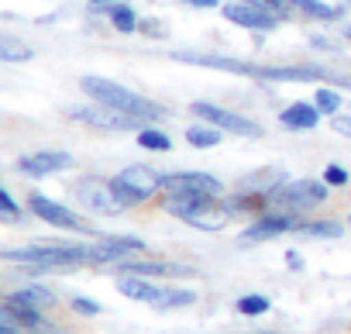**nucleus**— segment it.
Instances as JSON below:
<instances>
[{
	"label": "nucleus",
	"mask_w": 351,
	"mask_h": 334,
	"mask_svg": "<svg viewBox=\"0 0 351 334\" xmlns=\"http://www.w3.org/2000/svg\"><path fill=\"white\" fill-rule=\"evenodd\" d=\"M172 59L190 62V66H204V69H224V73H238V76H255L265 83H330V86H348L351 90V76L317 66V62H303V66H255V62H241L231 56H204V52H176Z\"/></svg>",
	"instance_id": "1"
},
{
	"label": "nucleus",
	"mask_w": 351,
	"mask_h": 334,
	"mask_svg": "<svg viewBox=\"0 0 351 334\" xmlns=\"http://www.w3.org/2000/svg\"><path fill=\"white\" fill-rule=\"evenodd\" d=\"M0 259L8 265H25L28 276L66 272V269L93 265V241H35L25 248H4Z\"/></svg>",
	"instance_id": "2"
},
{
	"label": "nucleus",
	"mask_w": 351,
	"mask_h": 334,
	"mask_svg": "<svg viewBox=\"0 0 351 334\" xmlns=\"http://www.w3.org/2000/svg\"><path fill=\"white\" fill-rule=\"evenodd\" d=\"M80 86H83V93H86L90 100L107 104V107H114V110H121V114H131V117H138V121H145V124H158V121L169 117V107H162L158 100H152V97H145V93H138V90L117 83V80L86 73V76L80 80Z\"/></svg>",
	"instance_id": "3"
},
{
	"label": "nucleus",
	"mask_w": 351,
	"mask_h": 334,
	"mask_svg": "<svg viewBox=\"0 0 351 334\" xmlns=\"http://www.w3.org/2000/svg\"><path fill=\"white\" fill-rule=\"evenodd\" d=\"M158 207L183 221L197 231H224L228 221L234 217L224 204V197H210V193H162L158 197Z\"/></svg>",
	"instance_id": "4"
},
{
	"label": "nucleus",
	"mask_w": 351,
	"mask_h": 334,
	"mask_svg": "<svg viewBox=\"0 0 351 334\" xmlns=\"http://www.w3.org/2000/svg\"><path fill=\"white\" fill-rule=\"evenodd\" d=\"M162 176L155 165H124L121 173L110 176V187H114V197L121 200L124 211H138V207H148V204H158L162 197Z\"/></svg>",
	"instance_id": "5"
},
{
	"label": "nucleus",
	"mask_w": 351,
	"mask_h": 334,
	"mask_svg": "<svg viewBox=\"0 0 351 334\" xmlns=\"http://www.w3.org/2000/svg\"><path fill=\"white\" fill-rule=\"evenodd\" d=\"M327 200H330V187L324 180L303 176V180H286L282 187H276L265 197V211H286V214L310 217V211L324 207Z\"/></svg>",
	"instance_id": "6"
},
{
	"label": "nucleus",
	"mask_w": 351,
	"mask_h": 334,
	"mask_svg": "<svg viewBox=\"0 0 351 334\" xmlns=\"http://www.w3.org/2000/svg\"><path fill=\"white\" fill-rule=\"evenodd\" d=\"M73 200H76V207H83L86 214H97V217L124 214V207H121V200L114 197V187H110L107 176H93V173L80 176V180L73 183Z\"/></svg>",
	"instance_id": "7"
},
{
	"label": "nucleus",
	"mask_w": 351,
	"mask_h": 334,
	"mask_svg": "<svg viewBox=\"0 0 351 334\" xmlns=\"http://www.w3.org/2000/svg\"><path fill=\"white\" fill-rule=\"evenodd\" d=\"M190 114L197 121H207L214 128H221L224 134H238V138H262L265 128L258 121H252L248 114H238L231 107H221V104H210V100H193L190 104Z\"/></svg>",
	"instance_id": "8"
},
{
	"label": "nucleus",
	"mask_w": 351,
	"mask_h": 334,
	"mask_svg": "<svg viewBox=\"0 0 351 334\" xmlns=\"http://www.w3.org/2000/svg\"><path fill=\"white\" fill-rule=\"evenodd\" d=\"M25 211L32 214V217H38L42 224H52V228H59V231H73V235H93V238H100L73 207H66V204H59V200H52V197H45V193H28V204H25Z\"/></svg>",
	"instance_id": "9"
},
{
	"label": "nucleus",
	"mask_w": 351,
	"mask_h": 334,
	"mask_svg": "<svg viewBox=\"0 0 351 334\" xmlns=\"http://www.w3.org/2000/svg\"><path fill=\"white\" fill-rule=\"evenodd\" d=\"M221 18L245 28V32H276V25H282L286 18L258 0H224L221 4Z\"/></svg>",
	"instance_id": "10"
},
{
	"label": "nucleus",
	"mask_w": 351,
	"mask_h": 334,
	"mask_svg": "<svg viewBox=\"0 0 351 334\" xmlns=\"http://www.w3.org/2000/svg\"><path fill=\"white\" fill-rule=\"evenodd\" d=\"M69 117L93 128V131H114V134H121V131L138 134V128H145V121H138L131 114H121V110H114L107 104H97V100H90L83 107H69Z\"/></svg>",
	"instance_id": "11"
},
{
	"label": "nucleus",
	"mask_w": 351,
	"mask_h": 334,
	"mask_svg": "<svg viewBox=\"0 0 351 334\" xmlns=\"http://www.w3.org/2000/svg\"><path fill=\"white\" fill-rule=\"evenodd\" d=\"M300 221H303L300 214H286V211H262V214H255V217L248 221V228L238 235V241H241V245L276 241V238H282V235H293Z\"/></svg>",
	"instance_id": "12"
},
{
	"label": "nucleus",
	"mask_w": 351,
	"mask_h": 334,
	"mask_svg": "<svg viewBox=\"0 0 351 334\" xmlns=\"http://www.w3.org/2000/svg\"><path fill=\"white\" fill-rule=\"evenodd\" d=\"M0 313L11 317L14 324H21L25 334H42V331L52 327V324H49V310H42L38 303H32L21 289L4 293V300H0Z\"/></svg>",
	"instance_id": "13"
},
{
	"label": "nucleus",
	"mask_w": 351,
	"mask_h": 334,
	"mask_svg": "<svg viewBox=\"0 0 351 334\" xmlns=\"http://www.w3.org/2000/svg\"><path fill=\"white\" fill-rule=\"evenodd\" d=\"M14 169L28 180H49L56 173H66L73 169V155L62 152V148H42V152H28L14 162Z\"/></svg>",
	"instance_id": "14"
},
{
	"label": "nucleus",
	"mask_w": 351,
	"mask_h": 334,
	"mask_svg": "<svg viewBox=\"0 0 351 334\" xmlns=\"http://www.w3.org/2000/svg\"><path fill=\"white\" fill-rule=\"evenodd\" d=\"M162 193H210L224 197V183L204 169H176L162 176Z\"/></svg>",
	"instance_id": "15"
},
{
	"label": "nucleus",
	"mask_w": 351,
	"mask_h": 334,
	"mask_svg": "<svg viewBox=\"0 0 351 334\" xmlns=\"http://www.w3.org/2000/svg\"><path fill=\"white\" fill-rule=\"evenodd\" d=\"M117 276H148V279H172V276H193V265H180V262H169V259H141L131 255L124 262L114 265Z\"/></svg>",
	"instance_id": "16"
},
{
	"label": "nucleus",
	"mask_w": 351,
	"mask_h": 334,
	"mask_svg": "<svg viewBox=\"0 0 351 334\" xmlns=\"http://www.w3.org/2000/svg\"><path fill=\"white\" fill-rule=\"evenodd\" d=\"M258 4L279 11L282 18L300 14V18H310V21H327V25L344 18V8L341 4H324V0H258Z\"/></svg>",
	"instance_id": "17"
},
{
	"label": "nucleus",
	"mask_w": 351,
	"mask_h": 334,
	"mask_svg": "<svg viewBox=\"0 0 351 334\" xmlns=\"http://www.w3.org/2000/svg\"><path fill=\"white\" fill-rule=\"evenodd\" d=\"M141 252H145V241L138 235H100L93 241V265H117Z\"/></svg>",
	"instance_id": "18"
},
{
	"label": "nucleus",
	"mask_w": 351,
	"mask_h": 334,
	"mask_svg": "<svg viewBox=\"0 0 351 334\" xmlns=\"http://www.w3.org/2000/svg\"><path fill=\"white\" fill-rule=\"evenodd\" d=\"M320 121H324V114L313 100H293L279 110V124L286 131H313V128H320Z\"/></svg>",
	"instance_id": "19"
},
{
	"label": "nucleus",
	"mask_w": 351,
	"mask_h": 334,
	"mask_svg": "<svg viewBox=\"0 0 351 334\" xmlns=\"http://www.w3.org/2000/svg\"><path fill=\"white\" fill-rule=\"evenodd\" d=\"M117 293L128 296V300H138V303L155 307L162 300L165 286L158 279H148V276H117Z\"/></svg>",
	"instance_id": "20"
},
{
	"label": "nucleus",
	"mask_w": 351,
	"mask_h": 334,
	"mask_svg": "<svg viewBox=\"0 0 351 334\" xmlns=\"http://www.w3.org/2000/svg\"><path fill=\"white\" fill-rule=\"evenodd\" d=\"M97 11L107 14V25H110L117 35H138V32H141V14H138L134 4H128V0H114V4L97 8Z\"/></svg>",
	"instance_id": "21"
},
{
	"label": "nucleus",
	"mask_w": 351,
	"mask_h": 334,
	"mask_svg": "<svg viewBox=\"0 0 351 334\" xmlns=\"http://www.w3.org/2000/svg\"><path fill=\"white\" fill-rule=\"evenodd\" d=\"M344 231H348V224H341L334 217H303L293 235L296 238H324V241H330V238H341Z\"/></svg>",
	"instance_id": "22"
},
{
	"label": "nucleus",
	"mask_w": 351,
	"mask_h": 334,
	"mask_svg": "<svg viewBox=\"0 0 351 334\" xmlns=\"http://www.w3.org/2000/svg\"><path fill=\"white\" fill-rule=\"evenodd\" d=\"M186 141H190V148H217L224 141V131L207 124V121H193L186 128Z\"/></svg>",
	"instance_id": "23"
},
{
	"label": "nucleus",
	"mask_w": 351,
	"mask_h": 334,
	"mask_svg": "<svg viewBox=\"0 0 351 334\" xmlns=\"http://www.w3.org/2000/svg\"><path fill=\"white\" fill-rule=\"evenodd\" d=\"M134 141H138V148H145V152H158V155H165V152L172 148L169 131H162L158 124H145V128H138Z\"/></svg>",
	"instance_id": "24"
},
{
	"label": "nucleus",
	"mask_w": 351,
	"mask_h": 334,
	"mask_svg": "<svg viewBox=\"0 0 351 334\" xmlns=\"http://www.w3.org/2000/svg\"><path fill=\"white\" fill-rule=\"evenodd\" d=\"M313 104L320 107V114H324V117H337V114H341V107H344V97L337 93V86L324 83V86H317V90H313Z\"/></svg>",
	"instance_id": "25"
},
{
	"label": "nucleus",
	"mask_w": 351,
	"mask_h": 334,
	"mask_svg": "<svg viewBox=\"0 0 351 334\" xmlns=\"http://www.w3.org/2000/svg\"><path fill=\"white\" fill-rule=\"evenodd\" d=\"M0 59L4 62H28V59H35V52H32L28 42H18L14 35H0Z\"/></svg>",
	"instance_id": "26"
},
{
	"label": "nucleus",
	"mask_w": 351,
	"mask_h": 334,
	"mask_svg": "<svg viewBox=\"0 0 351 334\" xmlns=\"http://www.w3.org/2000/svg\"><path fill=\"white\" fill-rule=\"evenodd\" d=\"M197 303V293L193 289H183V286H165L162 300L155 303V310H180V307H193Z\"/></svg>",
	"instance_id": "27"
},
{
	"label": "nucleus",
	"mask_w": 351,
	"mask_h": 334,
	"mask_svg": "<svg viewBox=\"0 0 351 334\" xmlns=\"http://www.w3.org/2000/svg\"><path fill=\"white\" fill-rule=\"evenodd\" d=\"M269 307H272V300H269L265 293H245V296H238V303H234V310H238L241 317H262V313H269Z\"/></svg>",
	"instance_id": "28"
},
{
	"label": "nucleus",
	"mask_w": 351,
	"mask_h": 334,
	"mask_svg": "<svg viewBox=\"0 0 351 334\" xmlns=\"http://www.w3.org/2000/svg\"><path fill=\"white\" fill-rule=\"evenodd\" d=\"M18 289H21V293H25L32 303H38L42 310H49V313L59 307V296H56L49 286H42V283H28V286H18Z\"/></svg>",
	"instance_id": "29"
},
{
	"label": "nucleus",
	"mask_w": 351,
	"mask_h": 334,
	"mask_svg": "<svg viewBox=\"0 0 351 334\" xmlns=\"http://www.w3.org/2000/svg\"><path fill=\"white\" fill-rule=\"evenodd\" d=\"M320 180H324L330 190H348V187H351V173L344 169L341 162H330L327 169H324V176H320Z\"/></svg>",
	"instance_id": "30"
},
{
	"label": "nucleus",
	"mask_w": 351,
	"mask_h": 334,
	"mask_svg": "<svg viewBox=\"0 0 351 334\" xmlns=\"http://www.w3.org/2000/svg\"><path fill=\"white\" fill-rule=\"evenodd\" d=\"M0 217H4L8 224L21 221V207H18V200H14V193L8 187H0Z\"/></svg>",
	"instance_id": "31"
},
{
	"label": "nucleus",
	"mask_w": 351,
	"mask_h": 334,
	"mask_svg": "<svg viewBox=\"0 0 351 334\" xmlns=\"http://www.w3.org/2000/svg\"><path fill=\"white\" fill-rule=\"evenodd\" d=\"M69 310H73L76 317H100V313H104V307H100L97 300H90V296H73V300H69Z\"/></svg>",
	"instance_id": "32"
},
{
	"label": "nucleus",
	"mask_w": 351,
	"mask_h": 334,
	"mask_svg": "<svg viewBox=\"0 0 351 334\" xmlns=\"http://www.w3.org/2000/svg\"><path fill=\"white\" fill-rule=\"evenodd\" d=\"M330 131L341 134V138H351V114H337V117H330Z\"/></svg>",
	"instance_id": "33"
},
{
	"label": "nucleus",
	"mask_w": 351,
	"mask_h": 334,
	"mask_svg": "<svg viewBox=\"0 0 351 334\" xmlns=\"http://www.w3.org/2000/svg\"><path fill=\"white\" fill-rule=\"evenodd\" d=\"M180 4H186V8H200V11H217L224 0H180Z\"/></svg>",
	"instance_id": "34"
},
{
	"label": "nucleus",
	"mask_w": 351,
	"mask_h": 334,
	"mask_svg": "<svg viewBox=\"0 0 351 334\" xmlns=\"http://www.w3.org/2000/svg\"><path fill=\"white\" fill-rule=\"evenodd\" d=\"M0 334H25V327H21V324H14L11 317L0 313Z\"/></svg>",
	"instance_id": "35"
},
{
	"label": "nucleus",
	"mask_w": 351,
	"mask_h": 334,
	"mask_svg": "<svg viewBox=\"0 0 351 334\" xmlns=\"http://www.w3.org/2000/svg\"><path fill=\"white\" fill-rule=\"evenodd\" d=\"M141 35H152V38H162L165 32H162V25H158V21H145V18H141Z\"/></svg>",
	"instance_id": "36"
},
{
	"label": "nucleus",
	"mask_w": 351,
	"mask_h": 334,
	"mask_svg": "<svg viewBox=\"0 0 351 334\" xmlns=\"http://www.w3.org/2000/svg\"><path fill=\"white\" fill-rule=\"evenodd\" d=\"M286 265H289L293 272H303V259H300V252H286Z\"/></svg>",
	"instance_id": "37"
},
{
	"label": "nucleus",
	"mask_w": 351,
	"mask_h": 334,
	"mask_svg": "<svg viewBox=\"0 0 351 334\" xmlns=\"http://www.w3.org/2000/svg\"><path fill=\"white\" fill-rule=\"evenodd\" d=\"M90 8H107V4H114V0H86Z\"/></svg>",
	"instance_id": "38"
},
{
	"label": "nucleus",
	"mask_w": 351,
	"mask_h": 334,
	"mask_svg": "<svg viewBox=\"0 0 351 334\" xmlns=\"http://www.w3.org/2000/svg\"><path fill=\"white\" fill-rule=\"evenodd\" d=\"M252 334H282V331H252Z\"/></svg>",
	"instance_id": "39"
},
{
	"label": "nucleus",
	"mask_w": 351,
	"mask_h": 334,
	"mask_svg": "<svg viewBox=\"0 0 351 334\" xmlns=\"http://www.w3.org/2000/svg\"><path fill=\"white\" fill-rule=\"evenodd\" d=\"M42 334H59V331H52V327H49V331H42Z\"/></svg>",
	"instance_id": "40"
},
{
	"label": "nucleus",
	"mask_w": 351,
	"mask_h": 334,
	"mask_svg": "<svg viewBox=\"0 0 351 334\" xmlns=\"http://www.w3.org/2000/svg\"><path fill=\"white\" fill-rule=\"evenodd\" d=\"M344 224H348V228H351V214H348V221H344Z\"/></svg>",
	"instance_id": "41"
}]
</instances>
